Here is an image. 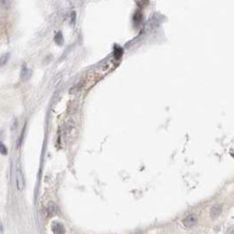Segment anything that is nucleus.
<instances>
[{"label":"nucleus","mask_w":234,"mask_h":234,"mask_svg":"<svg viewBox=\"0 0 234 234\" xmlns=\"http://www.w3.org/2000/svg\"><path fill=\"white\" fill-rule=\"evenodd\" d=\"M16 186L18 190H24L25 186H26V181H25L24 175L22 173V171H21L20 167H17L16 169Z\"/></svg>","instance_id":"1"},{"label":"nucleus","mask_w":234,"mask_h":234,"mask_svg":"<svg viewBox=\"0 0 234 234\" xmlns=\"http://www.w3.org/2000/svg\"><path fill=\"white\" fill-rule=\"evenodd\" d=\"M0 234H4V227H2V224H0Z\"/></svg>","instance_id":"11"},{"label":"nucleus","mask_w":234,"mask_h":234,"mask_svg":"<svg viewBox=\"0 0 234 234\" xmlns=\"http://www.w3.org/2000/svg\"><path fill=\"white\" fill-rule=\"evenodd\" d=\"M30 76H31V71H30L26 66H23L22 72H21V79L23 81H27L30 78Z\"/></svg>","instance_id":"5"},{"label":"nucleus","mask_w":234,"mask_h":234,"mask_svg":"<svg viewBox=\"0 0 234 234\" xmlns=\"http://www.w3.org/2000/svg\"><path fill=\"white\" fill-rule=\"evenodd\" d=\"M140 18H141V15L139 12H137V13L134 15V21H135L136 23H139V22H140Z\"/></svg>","instance_id":"10"},{"label":"nucleus","mask_w":234,"mask_h":234,"mask_svg":"<svg viewBox=\"0 0 234 234\" xmlns=\"http://www.w3.org/2000/svg\"><path fill=\"white\" fill-rule=\"evenodd\" d=\"M221 211H222V207H221V205L215 204L214 206L211 207V217H214V218L218 217V216H219V215L221 214Z\"/></svg>","instance_id":"4"},{"label":"nucleus","mask_w":234,"mask_h":234,"mask_svg":"<svg viewBox=\"0 0 234 234\" xmlns=\"http://www.w3.org/2000/svg\"><path fill=\"white\" fill-rule=\"evenodd\" d=\"M52 231L54 234H65V228L60 222H54L52 224Z\"/></svg>","instance_id":"3"},{"label":"nucleus","mask_w":234,"mask_h":234,"mask_svg":"<svg viewBox=\"0 0 234 234\" xmlns=\"http://www.w3.org/2000/svg\"><path fill=\"white\" fill-rule=\"evenodd\" d=\"M0 153H2V154H7L8 153L7 148H6V146H4L2 143H0Z\"/></svg>","instance_id":"9"},{"label":"nucleus","mask_w":234,"mask_h":234,"mask_svg":"<svg viewBox=\"0 0 234 234\" xmlns=\"http://www.w3.org/2000/svg\"><path fill=\"white\" fill-rule=\"evenodd\" d=\"M55 42H56V44H58V45H62V44H63V35H62L60 31H58V33L55 35Z\"/></svg>","instance_id":"7"},{"label":"nucleus","mask_w":234,"mask_h":234,"mask_svg":"<svg viewBox=\"0 0 234 234\" xmlns=\"http://www.w3.org/2000/svg\"><path fill=\"white\" fill-rule=\"evenodd\" d=\"M56 211H57V207L54 203H50L47 206V213L49 216H54V215L56 214Z\"/></svg>","instance_id":"6"},{"label":"nucleus","mask_w":234,"mask_h":234,"mask_svg":"<svg viewBox=\"0 0 234 234\" xmlns=\"http://www.w3.org/2000/svg\"><path fill=\"white\" fill-rule=\"evenodd\" d=\"M9 56H10V54H9V53L4 54V55H2V56H1V58H0V66H4V64L7 63L8 60H9Z\"/></svg>","instance_id":"8"},{"label":"nucleus","mask_w":234,"mask_h":234,"mask_svg":"<svg viewBox=\"0 0 234 234\" xmlns=\"http://www.w3.org/2000/svg\"><path fill=\"white\" fill-rule=\"evenodd\" d=\"M197 222V218L195 215H189L182 220V223H184V227L187 228H192L193 225H195Z\"/></svg>","instance_id":"2"}]
</instances>
